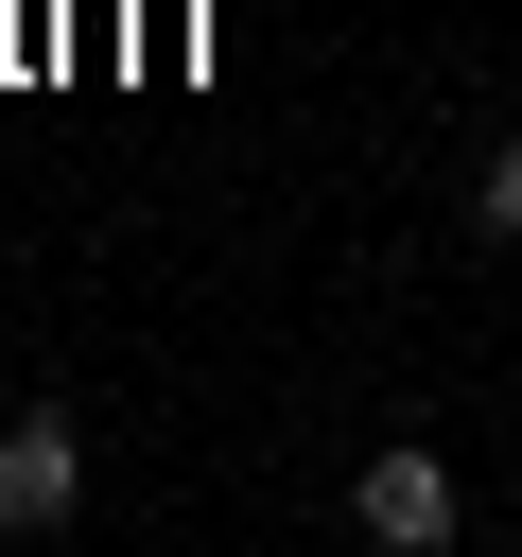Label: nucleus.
Here are the masks:
<instances>
[{
    "label": "nucleus",
    "instance_id": "1",
    "mask_svg": "<svg viewBox=\"0 0 522 557\" xmlns=\"http://www.w3.org/2000/svg\"><path fill=\"white\" fill-rule=\"evenodd\" d=\"M348 522H365L383 557H435V540H452L470 505H452V470H435V435H383V453L348 470Z\"/></svg>",
    "mask_w": 522,
    "mask_h": 557
},
{
    "label": "nucleus",
    "instance_id": "2",
    "mask_svg": "<svg viewBox=\"0 0 522 557\" xmlns=\"http://www.w3.org/2000/svg\"><path fill=\"white\" fill-rule=\"evenodd\" d=\"M70 505H87V435L70 418H17L0 435V540H52Z\"/></svg>",
    "mask_w": 522,
    "mask_h": 557
},
{
    "label": "nucleus",
    "instance_id": "3",
    "mask_svg": "<svg viewBox=\"0 0 522 557\" xmlns=\"http://www.w3.org/2000/svg\"><path fill=\"white\" fill-rule=\"evenodd\" d=\"M470 226H487V244H522V139H487V174H470Z\"/></svg>",
    "mask_w": 522,
    "mask_h": 557
}]
</instances>
